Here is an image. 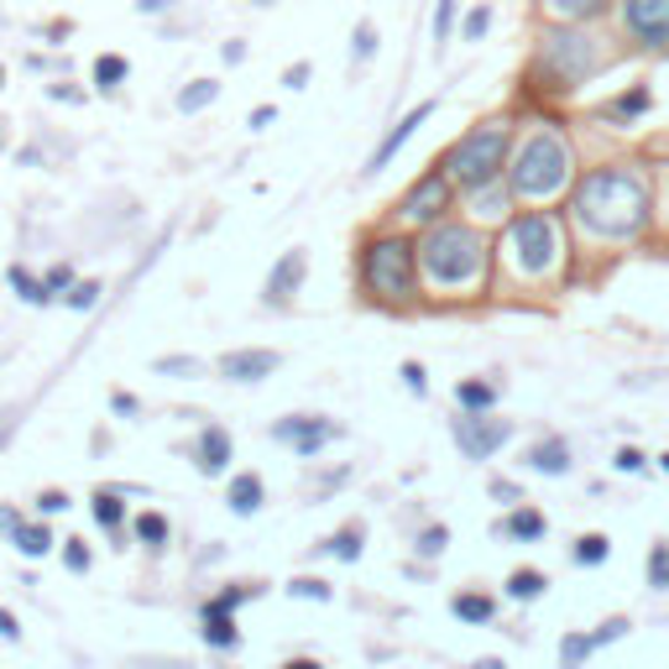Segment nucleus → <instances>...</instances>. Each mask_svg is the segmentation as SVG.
<instances>
[{"label":"nucleus","instance_id":"1","mask_svg":"<svg viewBox=\"0 0 669 669\" xmlns=\"http://www.w3.org/2000/svg\"><path fill=\"white\" fill-rule=\"evenodd\" d=\"M571 210L591 236L607 240L638 236L648 225V184L638 173H627V167H591L580 178V189H575Z\"/></svg>","mask_w":669,"mask_h":669},{"label":"nucleus","instance_id":"2","mask_svg":"<svg viewBox=\"0 0 669 669\" xmlns=\"http://www.w3.org/2000/svg\"><path fill=\"white\" fill-rule=\"evenodd\" d=\"M419 267L434 287H477L486 278V240L471 225H430Z\"/></svg>","mask_w":669,"mask_h":669},{"label":"nucleus","instance_id":"3","mask_svg":"<svg viewBox=\"0 0 669 669\" xmlns=\"http://www.w3.org/2000/svg\"><path fill=\"white\" fill-rule=\"evenodd\" d=\"M507 184H513L518 199H550V193H560L571 184V146L560 142L554 131L528 137L524 152L507 167Z\"/></svg>","mask_w":669,"mask_h":669},{"label":"nucleus","instance_id":"4","mask_svg":"<svg viewBox=\"0 0 669 669\" xmlns=\"http://www.w3.org/2000/svg\"><path fill=\"white\" fill-rule=\"evenodd\" d=\"M413 278H419V246L403 236H377L361 251V283L383 304H403L413 298Z\"/></svg>","mask_w":669,"mask_h":669},{"label":"nucleus","instance_id":"5","mask_svg":"<svg viewBox=\"0 0 669 669\" xmlns=\"http://www.w3.org/2000/svg\"><path fill=\"white\" fill-rule=\"evenodd\" d=\"M507 167V126H477L445 152V178L466 189H486Z\"/></svg>","mask_w":669,"mask_h":669},{"label":"nucleus","instance_id":"6","mask_svg":"<svg viewBox=\"0 0 669 669\" xmlns=\"http://www.w3.org/2000/svg\"><path fill=\"white\" fill-rule=\"evenodd\" d=\"M507 257L513 267L524 272V278H539V272H550L560 262V236H554V220L539 215V210H528L507 225Z\"/></svg>","mask_w":669,"mask_h":669},{"label":"nucleus","instance_id":"7","mask_svg":"<svg viewBox=\"0 0 669 669\" xmlns=\"http://www.w3.org/2000/svg\"><path fill=\"white\" fill-rule=\"evenodd\" d=\"M597 63V43L586 32H550L544 43V73H550L560 90H575Z\"/></svg>","mask_w":669,"mask_h":669},{"label":"nucleus","instance_id":"8","mask_svg":"<svg viewBox=\"0 0 669 669\" xmlns=\"http://www.w3.org/2000/svg\"><path fill=\"white\" fill-rule=\"evenodd\" d=\"M450 430H455V445H460L466 460H492V455L513 439V424H507V419H471V413H460Z\"/></svg>","mask_w":669,"mask_h":669},{"label":"nucleus","instance_id":"9","mask_svg":"<svg viewBox=\"0 0 669 669\" xmlns=\"http://www.w3.org/2000/svg\"><path fill=\"white\" fill-rule=\"evenodd\" d=\"M272 439H283V445H293L304 460H314L330 439H340V424H325V419H309V413H293V419H283V424H272Z\"/></svg>","mask_w":669,"mask_h":669},{"label":"nucleus","instance_id":"10","mask_svg":"<svg viewBox=\"0 0 669 669\" xmlns=\"http://www.w3.org/2000/svg\"><path fill=\"white\" fill-rule=\"evenodd\" d=\"M622 22L644 48L669 43V0H622Z\"/></svg>","mask_w":669,"mask_h":669},{"label":"nucleus","instance_id":"11","mask_svg":"<svg viewBox=\"0 0 669 669\" xmlns=\"http://www.w3.org/2000/svg\"><path fill=\"white\" fill-rule=\"evenodd\" d=\"M450 204V178H445V167L439 173H424L413 189H408L403 199V215L413 220V225H439V210Z\"/></svg>","mask_w":669,"mask_h":669},{"label":"nucleus","instance_id":"12","mask_svg":"<svg viewBox=\"0 0 669 669\" xmlns=\"http://www.w3.org/2000/svg\"><path fill=\"white\" fill-rule=\"evenodd\" d=\"M430 116H434V99H424V105H413V110H408V116L398 120V126H392V131L383 137V146L372 152V163H366V173H383V167L392 163V157H398V146H408V137H413V131H419V126H424Z\"/></svg>","mask_w":669,"mask_h":669},{"label":"nucleus","instance_id":"13","mask_svg":"<svg viewBox=\"0 0 669 669\" xmlns=\"http://www.w3.org/2000/svg\"><path fill=\"white\" fill-rule=\"evenodd\" d=\"M272 372H278L272 351H231V356H220V377H231V383H262Z\"/></svg>","mask_w":669,"mask_h":669},{"label":"nucleus","instance_id":"14","mask_svg":"<svg viewBox=\"0 0 669 669\" xmlns=\"http://www.w3.org/2000/svg\"><path fill=\"white\" fill-rule=\"evenodd\" d=\"M193 460H199V471H204V477H220V471L231 466V430L204 424L199 439H193Z\"/></svg>","mask_w":669,"mask_h":669},{"label":"nucleus","instance_id":"15","mask_svg":"<svg viewBox=\"0 0 669 669\" xmlns=\"http://www.w3.org/2000/svg\"><path fill=\"white\" fill-rule=\"evenodd\" d=\"M304 272H309V257L304 251H283V262L272 267V278H267V304H287L298 283H304Z\"/></svg>","mask_w":669,"mask_h":669},{"label":"nucleus","instance_id":"16","mask_svg":"<svg viewBox=\"0 0 669 669\" xmlns=\"http://www.w3.org/2000/svg\"><path fill=\"white\" fill-rule=\"evenodd\" d=\"M524 460H528V471H539V477H565V471H571V445H565L560 434H544Z\"/></svg>","mask_w":669,"mask_h":669},{"label":"nucleus","instance_id":"17","mask_svg":"<svg viewBox=\"0 0 669 669\" xmlns=\"http://www.w3.org/2000/svg\"><path fill=\"white\" fill-rule=\"evenodd\" d=\"M497 533L502 539H518V544H539V539L550 533V524H544V513H539V507H528L524 502V507H513V513L502 518Z\"/></svg>","mask_w":669,"mask_h":669},{"label":"nucleus","instance_id":"18","mask_svg":"<svg viewBox=\"0 0 669 669\" xmlns=\"http://www.w3.org/2000/svg\"><path fill=\"white\" fill-rule=\"evenodd\" d=\"M267 486L257 471H240V477H231V492H225V502H231V513L236 518H257V507H262Z\"/></svg>","mask_w":669,"mask_h":669},{"label":"nucleus","instance_id":"19","mask_svg":"<svg viewBox=\"0 0 669 669\" xmlns=\"http://www.w3.org/2000/svg\"><path fill=\"white\" fill-rule=\"evenodd\" d=\"M450 612L460 622H471V627H486V622L497 618V601L481 597V591H455V597H450Z\"/></svg>","mask_w":669,"mask_h":669},{"label":"nucleus","instance_id":"20","mask_svg":"<svg viewBox=\"0 0 669 669\" xmlns=\"http://www.w3.org/2000/svg\"><path fill=\"white\" fill-rule=\"evenodd\" d=\"M455 403H460V413H471V419H486L492 413V403H497V383H460L455 387Z\"/></svg>","mask_w":669,"mask_h":669},{"label":"nucleus","instance_id":"21","mask_svg":"<svg viewBox=\"0 0 669 669\" xmlns=\"http://www.w3.org/2000/svg\"><path fill=\"white\" fill-rule=\"evenodd\" d=\"M199 638L215 648V654H236L240 627H236V618H199Z\"/></svg>","mask_w":669,"mask_h":669},{"label":"nucleus","instance_id":"22","mask_svg":"<svg viewBox=\"0 0 669 669\" xmlns=\"http://www.w3.org/2000/svg\"><path fill=\"white\" fill-rule=\"evenodd\" d=\"M502 591H507V601H539L544 591H550V575L533 571V565H524V571L507 575V586H502Z\"/></svg>","mask_w":669,"mask_h":669},{"label":"nucleus","instance_id":"23","mask_svg":"<svg viewBox=\"0 0 669 669\" xmlns=\"http://www.w3.org/2000/svg\"><path fill=\"white\" fill-rule=\"evenodd\" d=\"M11 544H16V554H26V560H43V554L52 550V528L43 524V518H26Z\"/></svg>","mask_w":669,"mask_h":669},{"label":"nucleus","instance_id":"24","mask_svg":"<svg viewBox=\"0 0 669 669\" xmlns=\"http://www.w3.org/2000/svg\"><path fill=\"white\" fill-rule=\"evenodd\" d=\"M571 560L580 565V571H597V565L612 560V539H607V533H580V539H575V550H571Z\"/></svg>","mask_w":669,"mask_h":669},{"label":"nucleus","instance_id":"25","mask_svg":"<svg viewBox=\"0 0 669 669\" xmlns=\"http://www.w3.org/2000/svg\"><path fill=\"white\" fill-rule=\"evenodd\" d=\"M251 597H257V586H225L220 597H210L204 607H199V618H236Z\"/></svg>","mask_w":669,"mask_h":669},{"label":"nucleus","instance_id":"26","mask_svg":"<svg viewBox=\"0 0 669 669\" xmlns=\"http://www.w3.org/2000/svg\"><path fill=\"white\" fill-rule=\"evenodd\" d=\"M90 513H95L99 528H110V533L120 539V524H126V502H120V492H105V486H99L95 497H90Z\"/></svg>","mask_w":669,"mask_h":669},{"label":"nucleus","instance_id":"27","mask_svg":"<svg viewBox=\"0 0 669 669\" xmlns=\"http://www.w3.org/2000/svg\"><path fill=\"white\" fill-rule=\"evenodd\" d=\"M361 550H366V528L361 524H345L340 533L325 539V554H334V560H361Z\"/></svg>","mask_w":669,"mask_h":669},{"label":"nucleus","instance_id":"28","mask_svg":"<svg viewBox=\"0 0 669 669\" xmlns=\"http://www.w3.org/2000/svg\"><path fill=\"white\" fill-rule=\"evenodd\" d=\"M597 648H591V633H565L560 638V669H586Z\"/></svg>","mask_w":669,"mask_h":669},{"label":"nucleus","instance_id":"29","mask_svg":"<svg viewBox=\"0 0 669 669\" xmlns=\"http://www.w3.org/2000/svg\"><path fill=\"white\" fill-rule=\"evenodd\" d=\"M644 575H648V586H654V591H669V539H659V544L648 550Z\"/></svg>","mask_w":669,"mask_h":669},{"label":"nucleus","instance_id":"30","mask_svg":"<svg viewBox=\"0 0 669 669\" xmlns=\"http://www.w3.org/2000/svg\"><path fill=\"white\" fill-rule=\"evenodd\" d=\"M607 0H544V11L550 16H565V22H586V16H597Z\"/></svg>","mask_w":669,"mask_h":669},{"label":"nucleus","instance_id":"31","mask_svg":"<svg viewBox=\"0 0 669 669\" xmlns=\"http://www.w3.org/2000/svg\"><path fill=\"white\" fill-rule=\"evenodd\" d=\"M137 539H142L146 550H163L167 544V518L163 513H142V518H137Z\"/></svg>","mask_w":669,"mask_h":669},{"label":"nucleus","instance_id":"32","mask_svg":"<svg viewBox=\"0 0 669 669\" xmlns=\"http://www.w3.org/2000/svg\"><path fill=\"white\" fill-rule=\"evenodd\" d=\"M5 278H11V287H16V293H22L26 304H48L52 293L43 283H37V278H32V272H26V267H11V272H5Z\"/></svg>","mask_w":669,"mask_h":669},{"label":"nucleus","instance_id":"33","mask_svg":"<svg viewBox=\"0 0 669 669\" xmlns=\"http://www.w3.org/2000/svg\"><path fill=\"white\" fill-rule=\"evenodd\" d=\"M287 597H298V601H330L334 591L319 580V575H298V580H287Z\"/></svg>","mask_w":669,"mask_h":669},{"label":"nucleus","instance_id":"34","mask_svg":"<svg viewBox=\"0 0 669 669\" xmlns=\"http://www.w3.org/2000/svg\"><path fill=\"white\" fill-rule=\"evenodd\" d=\"M215 95H220L215 79H193V90H184V95H178V110H204Z\"/></svg>","mask_w":669,"mask_h":669},{"label":"nucleus","instance_id":"35","mask_svg":"<svg viewBox=\"0 0 669 669\" xmlns=\"http://www.w3.org/2000/svg\"><path fill=\"white\" fill-rule=\"evenodd\" d=\"M450 550V528L445 524H430L424 533H419V560H434V554Z\"/></svg>","mask_w":669,"mask_h":669},{"label":"nucleus","instance_id":"36","mask_svg":"<svg viewBox=\"0 0 669 669\" xmlns=\"http://www.w3.org/2000/svg\"><path fill=\"white\" fill-rule=\"evenodd\" d=\"M120 79H126V58H116V52H110V58H99V63H95V84H99V90H116Z\"/></svg>","mask_w":669,"mask_h":669},{"label":"nucleus","instance_id":"37","mask_svg":"<svg viewBox=\"0 0 669 669\" xmlns=\"http://www.w3.org/2000/svg\"><path fill=\"white\" fill-rule=\"evenodd\" d=\"M627 627H633L627 618H607L597 633H591V648H607V644H618V638H627Z\"/></svg>","mask_w":669,"mask_h":669},{"label":"nucleus","instance_id":"38","mask_svg":"<svg viewBox=\"0 0 669 669\" xmlns=\"http://www.w3.org/2000/svg\"><path fill=\"white\" fill-rule=\"evenodd\" d=\"M63 565H69L73 575H84L90 571V544H84V539H63Z\"/></svg>","mask_w":669,"mask_h":669},{"label":"nucleus","instance_id":"39","mask_svg":"<svg viewBox=\"0 0 669 669\" xmlns=\"http://www.w3.org/2000/svg\"><path fill=\"white\" fill-rule=\"evenodd\" d=\"M455 11H460V0H439V11H434V43H450Z\"/></svg>","mask_w":669,"mask_h":669},{"label":"nucleus","instance_id":"40","mask_svg":"<svg viewBox=\"0 0 669 669\" xmlns=\"http://www.w3.org/2000/svg\"><path fill=\"white\" fill-rule=\"evenodd\" d=\"M638 110H648V84H638V90H627V95L612 105V116H638Z\"/></svg>","mask_w":669,"mask_h":669},{"label":"nucleus","instance_id":"41","mask_svg":"<svg viewBox=\"0 0 669 669\" xmlns=\"http://www.w3.org/2000/svg\"><path fill=\"white\" fill-rule=\"evenodd\" d=\"M43 287H48V293H63V298H69V293H73V267H69V262H58V267L48 272V278H43Z\"/></svg>","mask_w":669,"mask_h":669},{"label":"nucleus","instance_id":"42","mask_svg":"<svg viewBox=\"0 0 669 669\" xmlns=\"http://www.w3.org/2000/svg\"><path fill=\"white\" fill-rule=\"evenodd\" d=\"M99 304V283H73V293H69V309H95Z\"/></svg>","mask_w":669,"mask_h":669},{"label":"nucleus","instance_id":"43","mask_svg":"<svg viewBox=\"0 0 669 669\" xmlns=\"http://www.w3.org/2000/svg\"><path fill=\"white\" fill-rule=\"evenodd\" d=\"M486 26H492V11H486V5H477V11L466 16V26H460V37H466V43H477Z\"/></svg>","mask_w":669,"mask_h":669},{"label":"nucleus","instance_id":"44","mask_svg":"<svg viewBox=\"0 0 669 669\" xmlns=\"http://www.w3.org/2000/svg\"><path fill=\"white\" fill-rule=\"evenodd\" d=\"M403 383H408L413 398H424V392H430V377H424V366H419V361H403Z\"/></svg>","mask_w":669,"mask_h":669},{"label":"nucleus","instance_id":"45","mask_svg":"<svg viewBox=\"0 0 669 669\" xmlns=\"http://www.w3.org/2000/svg\"><path fill=\"white\" fill-rule=\"evenodd\" d=\"M644 466H648L644 450H633V445H622V450H618V471H627V477H638Z\"/></svg>","mask_w":669,"mask_h":669},{"label":"nucleus","instance_id":"46","mask_svg":"<svg viewBox=\"0 0 669 669\" xmlns=\"http://www.w3.org/2000/svg\"><path fill=\"white\" fill-rule=\"evenodd\" d=\"M37 513H43V518H52V513H69V492H43V497H37Z\"/></svg>","mask_w":669,"mask_h":669},{"label":"nucleus","instance_id":"47","mask_svg":"<svg viewBox=\"0 0 669 669\" xmlns=\"http://www.w3.org/2000/svg\"><path fill=\"white\" fill-rule=\"evenodd\" d=\"M22 524H26L22 507H5V502H0V533H5V539H16V528Z\"/></svg>","mask_w":669,"mask_h":669},{"label":"nucleus","instance_id":"48","mask_svg":"<svg viewBox=\"0 0 669 669\" xmlns=\"http://www.w3.org/2000/svg\"><path fill=\"white\" fill-rule=\"evenodd\" d=\"M377 52V32H372V22L356 26V58H372Z\"/></svg>","mask_w":669,"mask_h":669},{"label":"nucleus","instance_id":"49","mask_svg":"<svg viewBox=\"0 0 669 669\" xmlns=\"http://www.w3.org/2000/svg\"><path fill=\"white\" fill-rule=\"evenodd\" d=\"M0 638L5 644H22V622H16V612H5V607H0Z\"/></svg>","mask_w":669,"mask_h":669},{"label":"nucleus","instance_id":"50","mask_svg":"<svg viewBox=\"0 0 669 669\" xmlns=\"http://www.w3.org/2000/svg\"><path fill=\"white\" fill-rule=\"evenodd\" d=\"M492 497L507 502V507H524V492H518L513 481H492Z\"/></svg>","mask_w":669,"mask_h":669},{"label":"nucleus","instance_id":"51","mask_svg":"<svg viewBox=\"0 0 669 669\" xmlns=\"http://www.w3.org/2000/svg\"><path fill=\"white\" fill-rule=\"evenodd\" d=\"M157 372H189V377H193V372H199V361H193V356H163V361H157Z\"/></svg>","mask_w":669,"mask_h":669},{"label":"nucleus","instance_id":"52","mask_svg":"<svg viewBox=\"0 0 669 669\" xmlns=\"http://www.w3.org/2000/svg\"><path fill=\"white\" fill-rule=\"evenodd\" d=\"M304 79H309V63H293V69L283 73V84H287V90H304Z\"/></svg>","mask_w":669,"mask_h":669},{"label":"nucleus","instance_id":"53","mask_svg":"<svg viewBox=\"0 0 669 669\" xmlns=\"http://www.w3.org/2000/svg\"><path fill=\"white\" fill-rule=\"evenodd\" d=\"M272 120H278V110H267V105H257V110H251V126H257V131H267Z\"/></svg>","mask_w":669,"mask_h":669},{"label":"nucleus","instance_id":"54","mask_svg":"<svg viewBox=\"0 0 669 669\" xmlns=\"http://www.w3.org/2000/svg\"><path fill=\"white\" fill-rule=\"evenodd\" d=\"M116 413H137V398H131V392H116Z\"/></svg>","mask_w":669,"mask_h":669},{"label":"nucleus","instance_id":"55","mask_svg":"<svg viewBox=\"0 0 669 669\" xmlns=\"http://www.w3.org/2000/svg\"><path fill=\"white\" fill-rule=\"evenodd\" d=\"M173 0H137V11H167Z\"/></svg>","mask_w":669,"mask_h":669},{"label":"nucleus","instance_id":"56","mask_svg":"<svg viewBox=\"0 0 669 669\" xmlns=\"http://www.w3.org/2000/svg\"><path fill=\"white\" fill-rule=\"evenodd\" d=\"M283 669H325V665H319V659H287Z\"/></svg>","mask_w":669,"mask_h":669},{"label":"nucleus","instance_id":"57","mask_svg":"<svg viewBox=\"0 0 669 669\" xmlns=\"http://www.w3.org/2000/svg\"><path fill=\"white\" fill-rule=\"evenodd\" d=\"M471 669H507V665H502V659H477Z\"/></svg>","mask_w":669,"mask_h":669},{"label":"nucleus","instance_id":"58","mask_svg":"<svg viewBox=\"0 0 669 669\" xmlns=\"http://www.w3.org/2000/svg\"><path fill=\"white\" fill-rule=\"evenodd\" d=\"M659 466H665V471H669V455H659Z\"/></svg>","mask_w":669,"mask_h":669},{"label":"nucleus","instance_id":"59","mask_svg":"<svg viewBox=\"0 0 669 669\" xmlns=\"http://www.w3.org/2000/svg\"><path fill=\"white\" fill-rule=\"evenodd\" d=\"M257 5H272V0H257Z\"/></svg>","mask_w":669,"mask_h":669},{"label":"nucleus","instance_id":"60","mask_svg":"<svg viewBox=\"0 0 669 669\" xmlns=\"http://www.w3.org/2000/svg\"><path fill=\"white\" fill-rule=\"evenodd\" d=\"M0 79H5V69H0Z\"/></svg>","mask_w":669,"mask_h":669}]
</instances>
